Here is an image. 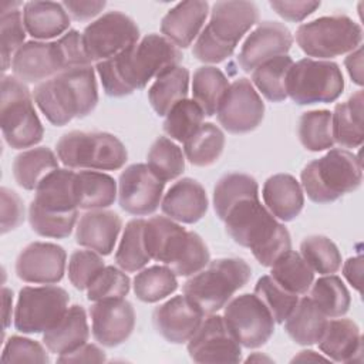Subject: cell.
<instances>
[{
  "instance_id": "db71d44e",
  "label": "cell",
  "mask_w": 364,
  "mask_h": 364,
  "mask_svg": "<svg viewBox=\"0 0 364 364\" xmlns=\"http://www.w3.org/2000/svg\"><path fill=\"white\" fill-rule=\"evenodd\" d=\"M235 53V48L228 47L213 38L205 28L200 31L193 43L192 54L196 60L205 64H218L229 58Z\"/></svg>"
},
{
  "instance_id": "be15d7a7",
  "label": "cell",
  "mask_w": 364,
  "mask_h": 364,
  "mask_svg": "<svg viewBox=\"0 0 364 364\" xmlns=\"http://www.w3.org/2000/svg\"><path fill=\"white\" fill-rule=\"evenodd\" d=\"M3 320H4V328H7L11 324V311H13V291L7 287H3Z\"/></svg>"
},
{
  "instance_id": "7bdbcfd3",
  "label": "cell",
  "mask_w": 364,
  "mask_h": 364,
  "mask_svg": "<svg viewBox=\"0 0 364 364\" xmlns=\"http://www.w3.org/2000/svg\"><path fill=\"white\" fill-rule=\"evenodd\" d=\"M134 293L144 303H156L178 289L176 274L168 266H149L141 269L132 282Z\"/></svg>"
},
{
  "instance_id": "6da1fadb",
  "label": "cell",
  "mask_w": 364,
  "mask_h": 364,
  "mask_svg": "<svg viewBox=\"0 0 364 364\" xmlns=\"http://www.w3.org/2000/svg\"><path fill=\"white\" fill-rule=\"evenodd\" d=\"M183 55L161 34H146L112 58L95 64L102 88L109 97H125L142 90L164 71L179 65Z\"/></svg>"
},
{
  "instance_id": "9f6ffc18",
  "label": "cell",
  "mask_w": 364,
  "mask_h": 364,
  "mask_svg": "<svg viewBox=\"0 0 364 364\" xmlns=\"http://www.w3.org/2000/svg\"><path fill=\"white\" fill-rule=\"evenodd\" d=\"M57 43L63 51L67 68L92 64L87 57L84 43H82V34L80 31L68 30L64 36L57 38Z\"/></svg>"
},
{
  "instance_id": "9a60e30c",
  "label": "cell",
  "mask_w": 364,
  "mask_h": 364,
  "mask_svg": "<svg viewBox=\"0 0 364 364\" xmlns=\"http://www.w3.org/2000/svg\"><path fill=\"white\" fill-rule=\"evenodd\" d=\"M218 122L230 134L256 129L264 118V102L250 80H235L225 92L216 112Z\"/></svg>"
},
{
  "instance_id": "2e32d148",
  "label": "cell",
  "mask_w": 364,
  "mask_h": 364,
  "mask_svg": "<svg viewBox=\"0 0 364 364\" xmlns=\"http://www.w3.org/2000/svg\"><path fill=\"white\" fill-rule=\"evenodd\" d=\"M188 354L195 363H240L242 346L216 313L205 316L198 330L188 340Z\"/></svg>"
},
{
  "instance_id": "ffe728a7",
  "label": "cell",
  "mask_w": 364,
  "mask_h": 364,
  "mask_svg": "<svg viewBox=\"0 0 364 364\" xmlns=\"http://www.w3.org/2000/svg\"><path fill=\"white\" fill-rule=\"evenodd\" d=\"M90 317L94 340L109 348L125 343L136 321L134 306L125 297L94 301L90 307Z\"/></svg>"
},
{
  "instance_id": "8fae6325",
  "label": "cell",
  "mask_w": 364,
  "mask_h": 364,
  "mask_svg": "<svg viewBox=\"0 0 364 364\" xmlns=\"http://www.w3.org/2000/svg\"><path fill=\"white\" fill-rule=\"evenodd\" d=\"M344 90V77L337 63L301 58L293 63L286 78L287 97L297 105L328 104Z\"/></svg>"
},
{
  "instance_id": "7402d4cb",
  "label": "cell",
  "mask_w": 364,
  "mask_h": 364,
  "mask_svg": "<svg viewBox=\"0 0 364 364\" xmlns=\"http://www.w3.org/2000/svg\"><path fill=\"white\" fill-rule=\"evenodd\" d=\"M293 44L290 30L279 21H262L245 40L239 54L237 63L246 73L267 60L279 55H286Z\"/></svg>"
},
{
  "instance_id": "f1b7e54d",
  "label": "cell",
  "mask_w": 364,
  "mask_h": 364,
  "mask_svg": "<svg viewBox=\"0 0 364 364\" xmlns=\"http://www.w3.org/2000/svg\"><path fill=\"white\" fill-rule=\"evenodd\" d=\"M90 338V327L85 309L73 304L64 316L47 331L43 333V344L53 354H68L85 344Z\"/></svg>"
},
{
  "instance_id": "9c48e42d",
  "label": "cell",
  "mask_w": 364,
  "mask_h": 364,
  "mask_svg": "<svg viewBox=\"0 0 364 364\" xmlns=\"http://www.w3.org/2000/svg\"><path fill=\"white\" fill-rule=\"evenodd\" d=\"M0 127L4 141L13 149L31 148L44 136L43 124L34 109L33 92L14 75L1 77Z\"/></svg>"
},
{
  "instance_id": "6f0895ef",
  "label": "cell",
  "mask_w": 364,
  "mask_h": 364,
  "mask_svg": "<svg viewBox=\"0 0 364 364\" xmlns=\"http://www.w3.org/2000/svg\"><path fill=\"white\" fill-rule=\"evenodd\" d=\"M269 4L282 18L287 21L299 23V21H303L310 14H313L320 7L321 3L314 0H296V1L294 0L293 1L272 0Z\"/></svg>"
},
{
  "instance_id": "bcb514c9",
  "label": "cell",
  "mask_w": 364,
  "mask_h": 364,
  "mask_svg": "<svg viewBox=\"0 0 364 364\" xmlns=\"http://www.w3.org/2000/svg\"><path fill=\"white\" fill-rule=\"evenodd\" d=\"M146 165L162 182L173 181L185 171V155L171 138L159 136L148 151Z\"/></svg>"
},
{
  "instance_id": "277c9868",
  "label": "cell",
  "mask_w": 364,
  "mask_h": 364,
  "mask_svg": "<svg viewBox=\"0 0 364 364\" xmlns=\"http://www.w3.org/2000/svg\"><path fill=\"white\" fill-rule=\"evenodd\" d=\"M75 172L57 168L37 186L28 206V223L34 233L43 237H68L78 222L75 198Z\"/></svg>"
},
{
  "instance_id": "52a82bcc",
  "label": "cell",
  "mask_w": 364,
  "mask_h": 364,
  "mask_svg": "<svg viewBox=\"0 0 364 364\" xmlns=\"http://www.w3.org/2000/svg\"><path fill=\"white\" fill-rule=\"evenodd\" d=\"M250 277L252 269L245 259L220 257L189 276L182 286V293L208 316L222 310Z\"/></svg>"
},
{
  "instance_id": "03108f58",
  "label": "cell",
  "mask_w": 364,
  "mask_h": 364,
  "mask_svg": "<svg viewBox=\"0 0 364 364\" xmlns=\"http://www.w3.org/2000/svg\"><path fill=\"white\" fill-rule=\"evenodd\" d=\"M245 363H273V358L260 353H253L245 360Z\"/></svg>"
},
{
  "instance_id": "7dc6e473",
  "label": "cell",
  "mask_w": 364,
  "mask_h": 364,
  "mask_svg": "<svg viewBox=\"0 0 364 364\" xmlns=\"http://www.w3.org/2000/svg\"><path fill=\"white\" fill-rule=\"evenodd\" d=\"M300 255L314 273L333 274L341 267V253L327 236L310 235L300 243Z\"/></svg>"
},
{
  "instance_id": "c3c4849f",
  "label": "cell",
  "mask_w": 364,
  "mask_h": 364,
  "mask_svg": "<svg viewBox=\"0 0 364 364\" xmlns=\"http://www.w3.org/2000/svg\"><path fill=\"white\" fill-rule=\"evenodd\" d=\"M205 114L202 108L189 98L175 104L165 115L164 131L172 141L185 142L203 124Z\"/></svg>"
},
{
  "instance_id": "5b68a950",
  "label": "cell",
  "mask_w": 364,
  "mask_h": 364,
  "mask_svg": "<svg viewBox=\"0 0 364 364\" xmlns=\"http://www.w3.org/2000/svg\"><path fill=\"white\" fill-rule=\"evenodd\" d=\"M144 242L151 260L164 263L176 276L189 277L210 262L203 239L166 216L145 220Z\"/></svg>"
},
{
  "instance_id": "d6a6232c",
  "label": "cell",
  "mask_w": 364,
  "mask_h": 364,
  "mask_svg": "<svg viewBox=\"0 0 364 364\" xmlns=\"http://www.w3.org/2000/svg\"><path fill=\"white\" fill-rule=\"evenodd\" d=\"M328 317L316 306L310 297L299 299L291 313L284 320V330L289 337L300 346L318 343Z\"/></svg>"
},
{
  "instance_id": "74e56055",
  "label": "cell",
  "mask_w": 364,
  "mask_h": 364,
  "mask_svg": "<svg viewBox=\"0 0 364 364\" xmlns=\"http://www.w3.org/2000/svg\"><path fill=\"white\" fill-rule=\"evenodd\" d=\"M24 6L20 1H3L0 9V46H1V73L3 75L11 67V61L26 40V27L23 21Z\"/></svg>"
},
{
  "instance_id": "11a10c76",
  "label": "cell",
  "mask_w": 364,
  "mask_h": 364,
  "mask_svg": "<svg viewBox=\"0 0 364 364\" xmlns=\"http://www.w3.org/2000/svg\"><path fill=\"white\" fill-rule=\"evenodd\" d=\"M1 199V235L18 228L24 220V203L18 193L3 186L0 189Z\"/></svg>"
},
{
  "instance_id": "3957f363",
  "label": "cell",
  "mask_w": 364,
  "mask_h": 364,
  "mask_svg": "<svg viewBox=\"0 0 364 364\" xmlns=\"http://www.w3.org/2000/svg\"><path fill=\"white\" fill-rule=\"evenodd\" d=\"M33 98L44 117L55 127L90 115L98 104V87L92 65L67 68L37 84Z\"/></svg>"
},
{
  "instance_id": "ba28073f",
  "label": "cell",
  "mask_w": 364,
  "mask_h": 364,
  "mask_svg": "<svg viewBox=\"0 0 364 364\" xmlns=\"http://www.w3.org/2000/svg\"><path fill=\"white\" fill-rule=\"evenodd\" d=\"M60 162L70 169L117 171L128 161L125 145L109 132L70 131L55 144Z\"/></svg>"
},
{
  "instance_id": "681fc988",
  "label": "cell",
  "mask_w": 364,
  "mask_h": 364,
  "mask_svg": "<svg viewBox=\"0 0 364 364\" xmlns=\"http://www.w3.org/2000/svg\"><path fill=\"white\" fill-rule=\"evenodd\" d=\"M253 293L267 307L274 323L279 324L284 323V320L299 301V294L282 287L270 274L259 277L255 284Z\"/></svg>"
},
{
  "instance_id": "94428289",
  "label": "cell",
  "mask_w": 364,
  "mask_h": 364,
  "mask_svg": "<svg viewBox=\"0 0 364 364\" xmlns=\"http://www.w3.org/2000/svg\"><path fill=\"white\" fill-rule=\"evenodd\" d=\"M344 65L347 68V73L351 78V81L357 85L364 84V75H363V47H357L348 55L344 58Z\"/></svg>"
},
{
  "instance_id": "836d02e7",
  "label": "cell",
  "mask_w": 364,
  "mask_h": 364,
  "mask_svg": "<svg viewBox=\"0 0 364 364\" xmlns=\"http://www.w3.org/2000/svg\"><path fill=\"white\" fill-rule=\"evenodd\" d=\"M191 74L186 67L176 65L159 74L148 88V101L159 117H165L179 101L188 98Z\"/></svg>"
},
{
  "instance_id": "f546056e",
  "label": "cell",
  "mask_w": 364,
  "mask_h": 364,
  "mask_svg": "<svg viewBox=\"0 0 364 364\" xmlns=\"http://www.w3.org/2000/svg\"><path fill=\"white\" fill-rule=\"evenodd\" d=\"M23 21L27 34L38 41L61 37L70 30L71 17L63 3L27 1L23 6Z\"/></svg>"
},
{
  "instance_id": "4316f807",
  "label": "cell",
  "mask_w": 364,
  "mask_h": 364,
  "mask_svg": "<svg viewBox=\"0 0 364 364\" xmlns=\"http://www.w3.org/2000/svg\"><path fill=\"white\" fill-rule=\"evenodd\" d=\"M318 348L336 363H360L363 353V336L360 327L351 318H330L318 340Z\"/></svg>"
},
{
  "instance_id": "603a6c76",
  "label": "cell",
  "mask_w": 364,
  "mask_h": 364,
  "mask_svg": "<svg viewBox=\"0 0 364 364\" xmlns=\"http://www.w3.org/2000/svg\"><path fill=\"white\" fill-rule=\"evenodd\" d=\"M205 314L185 294L159 304L152 313L155 330L169 343L182 344L193 336Z\"/></svg>"
},
{
  "instance_id": "f35d334b",
  "label": "cell",
  "mask_w": 364,
  "mask_h": 364,
  "mask_svg": "<svg viewBox=\"0 0 364 364\" xmlns=\"http://www.w3.org/2000/svg\"><path fill=\"white\" fill-rule=\"evenodd\" d=\"M293 63L287 54L267 60L252 71L250 82L266 100L282 102L287 98L286 78Z\"/></svg>"
},
{
  "instance_id": "7c38bea8",
  "label": "cell",
  "mask_w": 364,
  "mask_h": 364,
  "mask_svg": "<svg viewBox=\"0 0 364 364\" xmlns=\"http://www.w3.org/2000/svg\"><path fill=\"white\" fill-rule=\"evenodd\" d=\"M70 296L55 284L24 286L18 291L13 323L23 334L44 333L67 311Z\"/></svg>"
},
{
  "instance_id": "ee69618b",
  "label": "cell",
  "mask_w": 364,
  "mask_h": 364,
  "mask_svg": "<svg viewBox=\"0 0 364 364\" xmlns=\"http://www.w3.org/2000/svg\"><path fill=\"white\" fill-rule=\"evenodd\" d=\"M252 196H259V185L253 176L242 172L223 175L213 189V209L216 216L223 220L235 203Z\"/></svg>"
},
{
  "instance_id": "1f68e13d",
  "label": "cell",
  "mask_w": 364,
  "mask_h": 364,
  "mask_svg": "<svg viewBox=\"0 0 364 364\" xmlns=\"http://www.w3.org/2000/svg\"><path fill=\"white\" fill-rule=\"evenodd\" d=\"M74 186L78 209L84 210L107 209L114 205L118 195L115 179L102 171L75 172Z\"/></svg>"
},
{
  "instance_id": "6125c7cd",
  "label": "cell",
  "mask_w": 364,
  "mask_h": 364,
  "mask_svg": "<svg viewBox=\"0 0 364 364\" xmlns=\"http://www.w3.org/2000/svg\"><path fill=\"white\" fill-rule=\"evenodd\" d=\"M343 276L355 289L361 291V276H363V256L357 255L348 257L343 264Z\"/></svg>"
},
{
  "instance_id": "ab89813d",
  "label": "cell",
  "mask_w": 364,
  "mask_h": 364,
  "mask_svg": "<svg viewBox=\"0 0 364 364\" xmlns=\"http://www.w3.org/2000/svg\"><path fill=\"white\" fill-rule=\"evenodd\" d=\"M144 228L145 219L141 218L131 219L124 228L114 259L117 266L127 273L139 272L151 260L144 242Z\"/></svg>"
},
{
  "instance_id": "8992f818",
  "label": "cell",
  "mask_w": 364,
  "mask_h": 364,
  "mask_svg": "<svg viewBox=\"0 0 364 364\" xmlns=\"http://www.w3.org/2000/svg\"><path fill=\"white\" fill-rule=\"evenodd\" d=\"M363 182L358 155L344 148H331L326 155L309 162L300 173V185L314 203H331L357 191Z\"/></svg>"
},
{
  "instance_id": "44dd1931",
  "label": "cell",
  "mask_w": 364,
  "mask_h": 364,
  "mask_svg": "<svg viewBox=\"0 0 364 364\" xmlns=\"http://www.w3.org/2000/svg\"><path fill=\"white\" fill-rule=\"evenodd\" d=\"M257 20L259 9L253 1H216L210 9L209 23L203 28L219 43L236 50L237 43Z\"/></svg>"
},
{
  "instance_id": "b9f144b4",
  "label": "cell",
  "mask_w": 364,
  "mask_h": 364,
  "mask_svg": "<svg viewBox=\"0 0 364 364\" xmlns=\"http://www.w3.org/2000/svg\"><path fill=\"white\" fill-rule=\"evenodd\" d=\"M328 318L343 317L351 304V296L344 282L333 274H323L313 282L309 296Z\"/></svg>"
},
{
  "instance_id": "4dcf8cb0",
  "label": "cell",
  "mask_w": 364,
  "mask_h": 364,
  "mask_svg": "<svg viewBox=\"0 0 364 364\" xmlns=\"http://www.w3.org/2000/svg\"><path fill=\"white\" fill-rule=\"evenodd\" d=\"M363 91L358 90L344 102H338L331 112V132L334 144L341 148H358L364 139Z\"/></svg>"
},
{
  "instance_id": "30bf717a",
  "label": "cell",
  "mask_w": 364,
  "mask_h": 364,
  "mask_svg": "<svg viewBox=\"0 0 364 364\" xmlns=\"http://www.w3.org/2000/svg\"><path fill=\"white\" fill-rule=\"evenodd\" d=\"M296 43L309 58L330 60L360 47L363 28L346 14L323 16L300 24Z\"/></svg>"
},
{
  "instance_id": "8d00e7d4",
  "label": "cell",
  "mask_w": 364,
  "mask_h": 364,
  "mask_svg": "<svg viewBox=\"0 0 364 364\" xmlns=\"http://www.w3.org/2000/svg\"><path fill=\"white\" fill-rule=\"evenodd\" d=\"M229 85L230 82L222 70L202 65L195 70L192 77V100L202 108L205 117H213Z\"/></svg>"
},
{
  "instance_id": "83f0119b",
  "label": "cell",
  "mask_w": 364,
  "mask_h": 364,
  "mask_svg": "<svg viewBox=\"0 0 364 364\" xmlns=\"http://www.w3.org/2000/svg\"><path fill=\"white\" fill-rule=\"evenodd\" d=\"M262 198L269 212L280 222L294 220L304 206L300 182L290 173H276L266 179Z\"/></svg>"
},
{
  "instance_id": "4fadbf2b",
  "label": "cell",
  "mask_w": 364,
  "mask_h": 364,
  "mask_svg": "<svg viewBox=\"0 0 364 364\" xmlns=\"http://www.w3.org/2000/svg\"><path fill=\"white\" fill-rule=\"evenodd\" d=\"M81 34L91 63L112 58L139 41L136 23L119 10L104 13L91 21Z\"/></svg>"
},
{
  "instance_id": "f5cc1de1",
  "label": "cell",
  "mask_w": 364,
  "mask_h": 364,
  "mask_svg": "<svg viewBox=\"0 0 364 364\" xmlns=\"http://www.w3.org/2000/svg\"><path fill=\"white\" fill-rule=\"evenodd\" d=\"M3 363H50V355L47 353V347L40 344L36 340L21 337V336H11L1 353Z\"/></svg>"
},
{
  "instance_id": "60d3db41",
  "label": "cell",
  "mask_w": 364,
  "mask_h": 364,
  "mask_svg": "<svg viewBox=\"0 0 364 364\" xmlns=\"http://www.w3.org/2000/svg\"><path fill=\"white\" fill-rule=\"evenodd\" d=\"M270 276L286 290L296 294H307L313 282L314 272L299 252L289 250L270 266Z\"/></svg>"
},
{
  "instance_id": "cb8c5ba5",
  "label": "cell",
  "mask_w": 364,
  "mask_h": 364,
  "mask_svg": "<svg viewBox=\"0 0 364 364\" xmlns=\"http://www.w3.org/2000/svg\"><path fill=\"white\" fill-rule=\"evenodd\" d=\"M121 229L122 219L117 212L108 209L87 210L77 222L75 242L101 256H108L114 250Z\"/></svg>"
},
{
  "instance_id": "d6986e66",
  "label": "cell",
  "mask_w": 364,
  "mask_h": 364,
  "mask_svg": "<svg viewBox=\"0 0 364 364\" xmlns=\"http://www.w3.org/2000/svg\"><path fill=\"white\" fill-rule=\"evenodd\" d=\"M11 73L26 84H40L67 70L57 41H26L14 54Z\"/></svg>"
},
{
  "instance_id": "e575fe53",
  "label": "cell",
  "mask_w": 364,
  "mask_h": 364,
  "mask_svg": "<svg viewBox=\"0 0 364 364\" xmlns=\"http://www.w3.org/2000/svg\"><path fill=\"white\" fill-rule=\"evenodd\" d=\"M58 156L48 146L28 148L13 161V176L26 191H36L40 182L58 168Z\"/></svg>"
},
{
  "instance_id": "5bb4252c",
  "label": "cell",
  "mask_w": 364,
  "mask_h": 364,
  "mask_svg": "<svg viewBox=\"0 0 364 364\" xmlns=\"http://www.w3.org/2000/svg\"><path fill=\"white\" fill-rule=\"evenodd\" d=\"M223 318L242 347L259 348L274 333V320L255 293L232 299L223 307Z\"/></svg>"
},
{
  "instance_id": "816d5d0a",
  "label": "cell",
  "mask_w": 364,
  "mask_h": 364,
  "mask_svg": "<svg viewBox=\"0 0 364 364\" xmlns=\"http://www.w3.org/2000/svg\"><path fill=\"white\" fill-rule=\"evenodd\" d=\"M105 267L102 256L94 250L82 249L71 253L68 259V280L77 290H87L95 276Z\"/></svg>"
},
{
  "instance_id": "d4e9b609",
  "label": "cell",
  "mask_w": 364,
  "mask_h": 364,
  "mask_svg": "<svg viewBox=\"0 0 364 364\" xmlns=\"http://www.w3.org/2000/svg\"><path fill=\"white\" fill-rule=\"evenodd\" d=\"M209 200L205 188L192 178L176 181L162 196V213L178 222L192 225L200 220L208 212Z\"/></svg>"
},
{
  "instance_id": "e7e4bbea",
  "label": "cell",
  "mask_w": 364,
  "mask_h": 364,
  "mask_svg": "<svg viewBox=\"0 0 364 364\" xmlns=\"http://www.w3.org/2000/svg\"><path fill=\"white\" fill-rule=\"evenodd\" d=\"M296 361H330V360L326 355L316 353L314 350H301L299 351L297 355L291 358V363H296Z\"/></svg>"
},
{
  "instance_id": "d590c367",
  "label": "cell",
  "mask_w": 364,
  "mask_h": 364,
  "mask_svg": "<svg viewBox=\"0 0 364 364\" xmlns=\"http://www.w3.org/2000/svg\"><path fill=\"white\" fill-rule=\"evenodd\" d=\"M225 149V134L213 122H203L183 142V155L193 166L206 168L219 161Z\"/></svg>"
},
{
  "instance_id": "91938a15",
  "label": "cell",
  "mask_w": 364,
  "mask_h": 364,
  "mask_svg": "<svg viewBox=\"0 0 364 364\" xmlns=\"http://www.w3.org/2000/svg\"><path fill=\"white\" fill-rule=\"evenodd\" d=\"M58 363H105L107 355L102 348L95 344H82L77 350L68 354H61L57 357Z\"/></svg>"
},
{
  "instance_id": "7a4b0ae2",
  "label": "cell",
  "mask_w": 364,
  "mask_h": 364,
  "mask_svg": "<svg viewBox=\"0 0 364 364\" xmlns=\"http://www.w3.org/2000/svg\"><path fill=\"white\" fill-rule=\"evenodd\" d=\"M226 233L235 243L249 247L264 267H270L291 249L287 228L280 223L259 196L245 198L235 203L223 218Z\"/></svg>"
},
{
  "instance_id": "f6af8a7d",
  "label": "cell",
  "mask_w": 364,
  "mask_h": 364,
  "mask_svg": "<svg viewBox=\"0 0 364 364\" xmlns=\"http://www.w3.org/2000/svg\"><path fill=\"white\" fill-rule=\"evenodd\" d=\"M297 135L300 144L311 152L331 149L334 146L331 132V112L327 109H311L300 115Z\"/></svg>"
},
{
  "instance_id": "f907efd6",
  "label": "cell",
  "mask_w": 364,
  "mask_h": 364,
  "mask_svg": "<svg viewBox=\"0 0 364 364\" xmlns=\"http://www.w3.org/2000/svg\"><path fill=\"white\" fill-rule=\"evenodd\" d=\"M131 290V280L119 267L105 266L87 287V299L90 301H101L108 299H122Z\"/></svg>"
},
{
  "instance_id": "ac0fdd59",
  "label": "cell",
  "mask_w": 364,
  "mask_h": 364,
  "mask_svg": "<svg viewBox=\"0 0 364 364\" xmlns=\"http://www.w3.org/2000/svg\"><path fill=\"white\" fill-rule=\"evenodd\" d=\"M67 253L63 246L50 242L28 243L16 259V274L34 284H55L63 280Z\"/></svg>"
},
{
  "instance_id": "680465c9",
  "label": "cell",
  "mask_w": 364,
  "mask_h": 364,
  "mask_svg": "<svg viewBox=\"0 0 364 364\" xmlns=\"http://www.w3.org/2000/svg\"><path fill=\"white\" fill-rule=\"evenodd\" d=\"M63 6L75 21H87L97 17L107 6L104 0H65Z\"/></svg>"
},
{
  "instance_id": "e0dca14e",
  "label": "cell",
  "mask_w": 364,
  "mask_h": 364,
  "mask_svg": "<svg viewBox=\"0 0 364 364\" xmlns=\"http://www.w3.org/2000/svg\"><path fill=\"white\" fill-rule=\"evenodd\" d=\"M164 189L165 182L146 164H132L118 178V203L129 215H152L161 206Z\"/></svg>"
},
{
  "instance_id": "484cf974",
  "label": "cell",
  "mask_w": 364,
  "mask_h": 364,
  "mask_svg": "<svg viewBox=\"0 0 364 364\" xmlns=\"http://www.w3.org/2000/svg\"><path fill=\"white\" fill-rule=\"evenodd\" d=\"M209 14V3L200 0L181 1L161 20V33L178 48L189 47L203 30Z\"/></svg>"
}]
</instances>
